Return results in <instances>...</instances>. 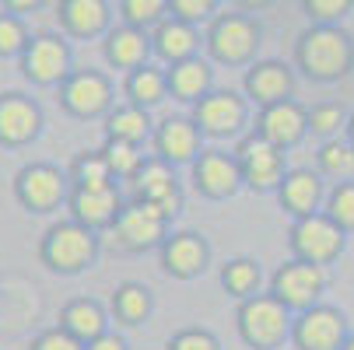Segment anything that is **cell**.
Here are the masks:
<instances>
[{
	"label": "cell",
	"instance_id": "5b68a950",
	"mask_svg": "<svg viewBox=\"0 0 354 350\" xmlns=\"http://www.w3.org/2000/svg\"><path fill=\"white\" fill-rule=\"evenodd\" d=\"M18 70L35 88H60L74 74V49L60 32H32V42L18 60Z\"/></svg>",
	"mask_w": 354,
	"mask_h": 350
},
{
	"label": "cell",
	"instance_id": "5bb4252c",
	"mask_svg": "<svg viewBox=\"0 0 354 350\" xmlns=\"http://www.w3.org/2000/svg\"><path fill=\"white\" fill-rule=\"evenodd\" d=\"M46 126L42 106L25 91H0V147L18 151L39 140Z\"/></svg>",
	"mask_w": 354,
	"mask_h": 350
},
{
	"label": "cell",
	"instance_id": "2e32d148",
	"mask_svg": "<svg viewBox=\"0 0 354 350\" xmlns=\"http://www.w3.org/2000/svg\"><path fill=\"white\" fill-rule=\"evenodd\" d=\"M189 179L193 189L207 200H232L242 189V172L232 151H221V147H207L193 165H189Z\"/></svg>",
	"mask_w": 354,
	"mask_h": 350
},
{
	"label": "cell",
	"instance_id": "ac0fdd59",
	"mask_svg": "<svg viewBox=\"0 0 354 350\" xmlns=\"http://www.w3.org/2000/svg\"><path fill=\"white\" fill-rule=\"evenodd\" d=\"M151 147H155V158H162L165 165H193L200 155L207 151L204 147V133L189 116H169L155 126V137H151Z\"/></svg>",
	"mask_w": 354,
	"mask_h": 350
},
{
	"label": "cell",
	"instance_id": "f35d334b",
	"mask_svg": "<svg viewBox=\"0 0 354 350\" xmlns=\"http://www.w3.org/2000/svg\"><path fill=\"white\" fill-rule=\"evenodd\" d=\"M169 14L193 28H207L221 14V4L218 0H169Z\"/></svg>",
	"mask_w": 354,
	"mask_h": 350
},
{
	"label": "cell",
	"instance_id": "603a6c76",
	"mask_svg": "<svg viewBox=\"0 0 354 350\" xmlns=\"http://www.w3.org/2000/svg\"><path fill=\"white\" fill-rule=\"evenodd\" d=\"M57 21L60 35L67 39H106L113 28V4H106V0H60Z\"/></svg>",
	"mask_w": 354,
	"mask_h": 350
},
{
	"label": "cell",
	"instance_id": "d6986e66",
	"mask_svg": "<svg viewBox=\"0 0 354 350\" xmlns=\"http://www.w3.org/2000/svg\"><path fill=\"white\" fill-rule=\"evenodd\" d=\"M242 91L249 98V106H257V109L291 102L295 98V67H288L284 60H257L242 74Z\"/></svg>",
	"mask_w": 354,
	"mask_h": 350
},
{
	"label": "cell",
	"instance_id": "ffe728a7",
	"mask_svg": "<svg viewBox=\"0 0 354 350\" xmlns=\"http://www.w3.org/2000/svg\"><path fill=\"white\" fill-rule=\"evenodd\" d=\"M252 133H260L263 140H270L274 147L288 155L291 147H298L301 140L309 137V109L301 102H277V106H267V109H257V126Z\"/></svg>",
	"mask_w": 354,
	"mask_h": 350
},
{
	"label": "cell",
	"instance_id": "f546056e",
	"mask_svg": "<svg viewBox=\"0 0 354 350\" xmlns=\"http://www.w3.org/2000/svg\"><path fill=\"white\" fill-rule=\"evenodd\" d=\"M155 126L158 123H151V113L147 109H137L130 102H120L102 119L106 140H123V144H133V147H144L151 137H155Z\"/></svg>",
	"mask_w": 354,
	"mask_h": 350
},
{
	"label": "cell",
	"instance_id": "6da1fadb",
	"mask_svg": "<svg viewBox=\"0 0 354 350\" xmlns=\"http://www.w3.org/2000/svg\"><path fill=\"white\" fill-rule=\"evenodd\" d=\"M295 70L316 84H337L354 70V35L340 25H309L295 42Z\"/></svg>",
	"mask_w": 354,
	"mask_h": 350
},
{
	"label": "cell",
	"instance_id": "3957f363",
	"mask_svg": "<svg viewBox=\"0 0 354 350\" xmlns=\"http://www.w3.org/2000/svg\"><path fill=\"white\" fill-rule=\"evenodd\" d=\"M95 260H98V235L71 217L49 224L39 238V263L57 277H77L91 270Z\"/></svg>",
	"mask_w": 354,
	"mask_h": 350
},
{
	"label": "cell",
	"instance_id": "60d3db41",
	"mask_svg": "<svg viewBox=\"0 0 354 350\" xmlns=\"http://www.w3.org/2000/svg\"><path fill=\"white\" fill-rule=\"evenodd\" d=\"M165 350H221V340L204 326H186V329L169 336Z\"/></svg>",
	"mask_w": 354,
	"mask_h": 350
},
{
	"label": "cell",
	"instance_id": "8fae6325",
	"mask_svg": "<svg viewBox=\"0 0 354 350\" xmlns=\"http://www.w3.org/2000/svg\"><path fill=\"white\" fill-rule=\"evenodd\" d=\"M189 119L200 126V133L211 140H228V137H245L249 126V98L228 88H214L207 98L193 106Z\"/></svg>",
	"mask_w": 354,
	"mask_h": 350
},
{
	"label": "cell",
	"instance_id": "484cf974",
	"mask_svg": "<svg viewBox=\"0 0 354 350\" xmlns=\"http://www.w3.org/2000/svg\"><path fill=\"white\" fill-rule=\"evenodd\" d=\"M165 77H169V98L186 106H196L200 98L214 91V64L207 57H193L186 64L165 67Z\"/></svg>",
	"mask_w": 354,
	"mask_h": 350
},
{
	"label": "cell",
	"instance_id": "1f68e13d",
	"mask_svg": "<svg viewBox=\"0 0 354 350\" xmlns=\"http://www.w3.org/2000/svg\"><path fill=\"white\" fill-rule=\"evenodd\" d=\"M316 172L323 179H330L333 186L340 182H354V147L337 137V140H326L316 147Z\"/></svg>",
	"mask_w": 354,
	"mask_h": 350
},
{
	"label": "cell",
	"instance_id": "30bf717a",
	"mask_svg": "<svg viewBox=\"0 0 354 350\" xmlns=\"http://www.w3.org/2000/svg\"><path fill=\"white\" fill-rule=\"evenodd\" d=\"M326 270L313 266V263H301V260H284L274 277H270V294L291 312L301 315L316 305H323V294H326Z\"/></svg>",
	"mask_w": 354,
	"mask_h": 350
},
{
	"label": "cell",
	"instance_id": "b9f144b4",
	"mask_svg": "<svg viewBox=\"0 0 354 350\" xmlns=\"http://www.w3.org/2000/svg\"><path fill=\"white\" fill-rule=\"evenodd\" d=\"M28 350H84V343H77L71 333H64L60 326H49L39 336H32Z\"/></svg>",
	"mask_w": 354,
	"mask_h": 350
},
{
	"label": "cell",
	"instance_id": "ee69618b",
	"mask_svg": "<svg viewBox=\"0 0 354 350\" xmlns=\"http://www.w3.org/2000/svg\"><path fill=\"white\" fill-rule=\"evenodd\" d=\"M42 4L39 0H4V11L15 14V18H25V14H35Z\"/></svg>",
	"mask_w": 354,
	"mask_h": 350
},
{
	"label": "cell",
	"instance_id": "277c9868",
	"mask_svg": "<svg viewBox=\"0 0 354 350\" xmlns=\"http://www.w3.org/2000/svg\"><path fill=\"white\" fill-rule=\"evenodd\" d=\"M291 322H295V315L270 291L267 294L260 291L257 298L239 302V309H235V329L249 350H281L284 343H291Z\"/></svg>",
	"mask_w": 354,
	"mask_h": 350
},
{
	"label": "cell",
	"instance_id": "836d02e7",
	"mask_svg": "<svg viewBox=\"0 0 354 350\" xmlns=\"http://www.w3.org/2000/svg\"><path fill=\"white\" fill-rule=\"evenodd\" d=\"M98 151L106 155L109 172H113L116 182H133V179L140 175L144 162H147L144 147H133V144H123V140H106L102 147H98Z\"/></svg>",
	"mask_w": 354,
	"mask_h": 350
},
{
	"label": "cell",
	"instance_id": "52a82bcc",
	"mask_svg": "<svg viewBox=\"0 0 354 350\" xmlns=\"http://www.w3.org/2000/svg\"><path fill=\"white\" fill-rule=\"evenodd\" d=\"M57 102L74 119H106L116 109V91L109 74L95 67H74V74L57 88Z\"/></svg>",
	"mask_w": 354,
	"mask_h": 350
},
{
	"label": "cell",
	"instance_id": "f1b7e54d",
	"mask_svg": "<svg viewBox=\"0 0 354 350\" xmlns=\"http://www.w3.org/2000/svg\"><path fill=\"white\" fill-rule=\"evenodd\" d=\"M123 95L127 102L137 106V109H155L169 98V77H165V67L162 64H147V67H137L123 77Z\"/></svg>",
	"mask_w": 354,
	"mask_h": 350
},
{
	"label": "cell",
	"instance_id": "9c48e42d",
	"mask_svg": "<svg viewBox=\"0 0 354 350\" xmlns=\"http://www.w3.org/2000/svg\"><path fill=\"white\" fill-rule=\"evenodd\" d=\"M344 245H347V235L326 214H313V217L291 221V228H288L291 260L313 263V266H323V270L344 256Z\"/></svg>",
	"mask_w": 354,
	"mask_h": 350
},
{
	"label": "cell",
	"instance_id": "ba28073f",
	"mask_svg": "<svg viewBox=\"0 0 354 350\" xmlns=\"http://www.w3.org/2000/svg\"><path fill=\"white\" fill-rule=\"evenodd\" d=\"M235 162H239V172H242V186L257 189V193H277L284 175L291 172L288 168V155L281 147H274L270 140H263L260 133H245L239 144H235Z\"/></svg>",
	"mask_w": 354,
	"mask_h": 350
},
{
	"label": "cell",
	"instance_id": "9a60e30c",
	"mask_svg": "<svg viewBox=\"0 0 354 350\" xmlns=\"http://www.w3.org/2000/svg\"><path fill=\"white\" fill-rule=\"evenodd\" d=\"M113 245L120 253H130V256H140V253H151V249H162V242L172 235L169 224L144 204H130L123 207L120 221L113 224Z\"/></svg>",
	"mask_w": 354,
	"mask_h": 350
},
{
	"label": "cell",
	"instance_id": "74e56055",
	"mask_svg": "<svg viewBox=\"0 0 354 350\" xmlns=\"http://www.w3.org/2000/svg\"><path fill=\"white\" fill-rule=\"evenodd\" d=\"M323 214H326L344 235L354 231V182H340V186H333V189L326 193Z\"/></svg>",
	"mask_w": 354,
	"mask_h": 350
},
{
	"label": "cell",
	"instance_id": "7bdbcfd3",
	"mask_svg": "<svg viewBox=\"0 0 354 350\" xmlns=\"http://www.w3.org/2000/svg\"><path fill=\"white\" fill-rule=\"evenodd\" d=\"M84 350H130V343L116 333V329H109L106 336H98V340H91Z\"/></svg>",
	"mask_w": 354,
	"mask_h": 350
},
{
	"label": "cell",
	"instance_id": "d590c367",
	"mask_svg": "<svg viewBox=\"0 0 354 350\" xmlns=\"http://www.w3.org/2000/svg\"><path fill=\"white\" fill-rule=\"evenodd\" d=\"M347 119H351V113L340 102H316L309 109V133L319 137L323 144L326 140H337V137H344Z\"/></svg>",
	"mask_w": 354,
	"mask_h": 350
},
{
	"label": "cell",
	"instance_id": "ab89813d",
	"mask_svg": "<svg viewBox=\"0 0 354 350\" xmlns=\"http://www.w3.org/2000/svg\"><path fill=\"white\" fill-rule=\"evenodd\" d=\"M301 11L313 25H340L354 11V0H301Z\"/></svg>",
	"mask_w": 354,
	"mask_h": 350
},
{
	"label": "cell",
	"instance_id": "8992f818",
	"mask_svg": "<svg viewBox=\"0 0 354 350\" xmlns=\"http://www.w3.org/2000/svg\"><path fill=\"white\" fill-rule=\"evenodd\" d=\"M11 189H15V200H18L21 211H28V214H53V211L67 207L71 179L53 162H28L25 168H18Z\"/></svg>",
	"mask_w": 354,
	"mask_h": 350
},
{
	"label": "cell",
	"instance_id": "e0dca14e",
	"mask_svg": "<svg viewBox=\"0 0 354 350\" xmlns=\"http://www.w3.org/2000/svg\"><path fill=\"white\" fill-rule=\"evenodd\" d=\"M127 207V200L120 193V186H109V189H71L67 196V217L77 221L81 228L102 235V231H113V224L120 221Z\"/></svg>",
	"mask_w": 354,
	"mask_h": 350
},
{
	"label": "cell",
	"instance_id": "bcb514c9",
	"mask_svg": "<svg viewBox=\"0 0 354 350\" xmlns=\"http://www.w3.org/2000/svg\"><path fill=\"white\" fill-rule=\"evenodd\" d=\"M344 350H354V333H351V340L344 343Z\"/></svg>",
	"mask_w": 354,
	"mask_h": 350
},
{
	"label": "cell",
	"instance_id": "8d00e7d4",
	"mask_svg": "<svg viewBox=\"0 0 354 350\" xmlns=\"http://www.w3.org/2000/svg\"><path fill=\"white\" fill-rule=\"evenodd\" d=\"M28 42H32L28 21L15 18V14H8L4 8H0V60H21Z\"/></svg>",
	"mask_w": 354,
	"mask_h": 350
},
{
	"label": "cell",
	"instance_id": "e575fe53",
	"mask_svg": "<svg viewBox=\"0 0 354 350\" xmlns=\"http://www.w3.org/2000/svg\"><path fill=\"white\" fill-rule=\"evenodd\" d=\"M116 14H120V25L155 32L169 18V0H120Z\"/></svg>",
	"mask_w": 354,
	"mask_h": 350
},
{
	"label": "cell",
	"instance_id": "d4e9b609",
	"mask_svg": "<svg viewBox=\"0 0 354 350\" xmlns=\"http://www.w3.org/2000/svg\"><path fill=\"white\" fill-rule=\"evenodd\" d=\"M102 57L113 70H137V67H147L155 49H151V32H140V28H130V25H113L109 35L102 39Z\"/></svg>",
	"mask_w": 354,
	"mask_h": 350
},
{
	"label": "cell",
	"instance_id": "7dc6e473",
	"mask_svg": "<svg viewBox=\"0 0 354 350\" xmlns=\"http://www.w3.org/2000/svg\"><path fill=\"white\" fill-rule=\"evenodd\" d=\"M0 309H4V287H0Z\"/></svg>",
	"mask_w": 354,
	"mask_h": 350
},
{
	"label": "cell",
	"instance_id": "7c38bea8",
	"mask_svg": "<svg viewBox=\"0 0 354 350\" xmlns=\"http://www.w3.org/2000/svg\"><path fill=\"white\" fill-rule=\"evenodd\" d=\"M133 204L151 207L165 224H172V221L183 214V204H186L183 186H179V179H176V168L165 165V162L155 158V155H147L140 175L133 179Z\"/></svg>",
	"mask_w": 354,
	"mask_h": 350
},
{
	"label": "cell",
	"instance_id": "44dd1931",
	"mask_svg": "<svg viewBox=\"0 0 354 350\" xmlns=\"http://www.w3.org/2000/svg\"><path fill=\"white\" fill-rule=\"evenodd\" d=\"M158 260L172 280H193L211 266V245L200 231H172L158 249Z\"/></svg>",
	"mask_w": 354,
	"mask_h": 350
},
{
	"label": "cell",
	"instance_id": "d6a6232c",
	"mask_svg": "<svg viewBox=\"0 0 354 350\" xmlns=\"http://www.w3.org/2000/svg\"><path fill=\"white\" fill-rule=\"evenodd\" d=\"M67 179H71V189H109V186H120L109 172V162L102 151H81L71 168H67Z\"/></svg>",
	"mask_w": 354,
	"mask_h": 350
},
{
	"label": "cell",
	"instance_id": "7a4b0ae2",
	"mask_svg": "<svg viewBox=\"0 0 354 350\" xmlns=\"http://www.w3.org/2000/svg\"><path fill=\"white\" fill-rule=\"evenodd\" d=\"M263 46V25L245 11H221L204 28V53L221 67H252Z\"/></svg>",
	"mask_w": 354,
	"mask_h": 350
},
{
	"label": "cell",
	"instance_id": "4fadbf2b",
	"mask_svg": "<svg viewBox=\"0 0 354 350\" xmlns=\"http://www.w3.org/2000/svg\"><path fill=\"white\" fill-rule=\"evenodd\" d=\"M347 340H351L347 315L337 305H326V302L295 315V322H291L295 350H344Z\"/></svg>",
	"mask_w": 354,
	"mask_h": 350
},
{
	"label": "cell",
	"instance_id": "7402d4cb",
	"mask_svg": "<svg viewBox=\"0 0 354 350\" xmlns=\"http://www.w3.org/2000/svg\"><path fill=\"white\" fill-rule=\"evenodd\" d=\"M326 193H330L326 179L316 168H291L277 189V200H281V211L291 214V221H301V217L323 214Z\"/></svg>",
	"mask_w": 354,
	"mask_h": 350
},
{
	"label": "cell",
	"instance_id": "cb8c5ba5",
	"mask_svg": "<svg viewBox=\"0 0 354 350\" xmlns=\"http://www.w3.org/2000/svg\"><path fill=\"white\" fill-rule=\"evenodd\" d=\"M151 49H155V60H162V67H176V64H186V60L200 57V49H204V32L169 14L155 32H151Z\"/></svg>",
	"mask_w": 354,
	"mask_h": 350
},
{
	"label": "cell",
	"instance_id": "4316f807",
	"mask_svg": "<svg viewBox=\"0 0 354 350\" xmlns=\"http://www.w3.org/2000/svg\"><path fill=\"white\" fill-rule=\"evenodd\" d=\"M64 333H71L77 343H91L98 336L109 333V312L102 309V302H95V298H74L60 309V322H57Z\"/></svg>",
	"mask_w": 354,
	"mask_h": 350
},
{
	"label": "cell",
	"instance_id": "4dcf8cb0",
	"mask_svg": "<svg viewBox=\"0 0 354 350\" xmlns=\"http://www.w3.org/2000/svg\"><path fill=\"white\" fill-rule=\"evenodd\" d=\"M260 284H263V270L257 260L249 256H235L221 266V287L235 298V302H249V298L260 294Z\"/></svg>",
	"mask_w": 354,
	"mask_h": 350
},
{
	"label": "cell",
	"instance_id": "83f0119b",
	"mask_svg": "<svg viewBox=\"0 0 354 350\" xmlns=\"http://www.w3.org/2000/svg\"><path fill=\"white\" fill-rule=\"evenodd\" d=\"M109 312L120 326H144L151 319V312H155V294L140 280H123L113 287Z\"/></svg>",
	"mask_w": 354,
	"mask_h": 350
},
{
	"label": "cell",
	"instance_id": "f6af8a7d",
	"mask_svg": "<svg viewBox=\"0 0 354 350\" xmlns=\"http://www.w3.org/2000/svg\"><path fill=\"white\" fill-rule=\"evenodd\" d=\"M344 140L354 147V113H351V119H347V130H344Z\"/></svg>",
	"mask_w": 354,
	"mask_h": 350
}]
</instances>
